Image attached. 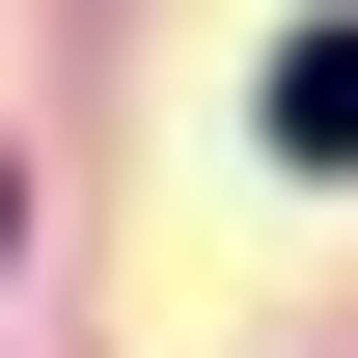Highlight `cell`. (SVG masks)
Listing matches in <instances>:
<instances>
[{
    "label": "cell",
    "instance_id": "1",
    "mask_svg": "<svg viewBox=\"0 0 358 358\" xmlns=\"http://www.w3.org/2000/svg\"><path fill=\"white\" fill-rule=\"evenodd\" d=\"M275 138H303V166H358V28H303V55H275Z\"/></svg>",
    "mask_w": 358,
    "mask_h": 358
},
{
    "label": "cell",
    "instance_id": "2",
    "mask_svg": "<svg viewBox=\"0 0 358 358\" xmlns=\"http://www.w3.org/2000/svg\"><path fill=\"white\" fill-rule=\"evenodd\" d=\"M0 248H28V193H0Z\"/></svg>",
    "mask_w": 358,
    "mask_h": 358
}]
</instances>
